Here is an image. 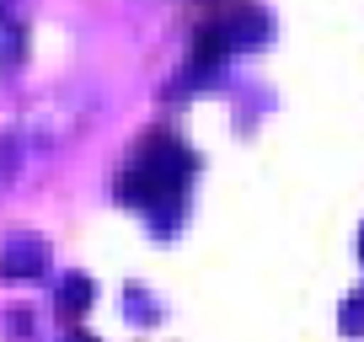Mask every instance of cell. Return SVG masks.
<instances>
[{"label":"cell","instance_id":"obj_1","mask_svg":"<svg viewBox=\"0 0 364 342\" xmlns=\"http://www.w3.org/2000/svg\"><path fill=\"white\" fill-rule=\"evenodd\" d=\"M198 177V155L177 134H145L118 171V198L139 214H177Z\"/></svg>","mask_w":364,"mask_h":342},{"label":"cell","instance_id":"obj_2","mask_svg":"<svg viewBox=\"0 0 364 342\" xmlns=\"http://www.w3.org/2000/svg\"><path fill=\"white\" fill-rule=\"evenodd\" d=\"M91 118H97V96L80 92V86H59V92L38 96V102L27 107L11 134H16V145H22V155H48V150H59V145L86 134Z\"/></svg>","mask_w":364,"mask_h":342},{"label":"cell","instance_id":"obj_3","mask_svg":"<svg viewBox=\"0 0 364 342\" xmlns=\"http://www.w3.org/2000/svg\"><path fill=\"white\" fill-rule=\"evenodd\" d=\"M54 251H48L43 236H6L0 241V278L6 284H33V278L48 273Z\"/></svg>","mask_w":364,"mask_h":342},{"label":"cell","instance_id":"obj_4","mask_svg":"<svg viewBox=\"0 0 364 342\" xmlns=\"http://www.w3.org/2000/svg\"><path fill=\"white\" fill-rule=\"evenodd\" d=\"M91 299H97V284H91L86 273H65L59 278V294H54V316L65 321V326H75L91 310Z\"/></svg>","mask_w":364,"mask_h":342},{"label":"cell","instance_id":"obj_5","mask_svg":"<svg viewBox=\"0 0 364 342\" xmlns=\"http://www.w3.org/2000/svg\"><path fill=\"white\" fill-rule=\"evenodd\" d=\"M220 38H225L230 48H257L262 38H268V22H262V11H252V6H236L230 16H220Z\"/></svg>","mask_w":364,"mask_h":342},{"label":"cell","instance_id":"obj_6","mask_svg":"<svg viewBox=\"0 0 364 342\" xmlns=\"http://www.w3.org/2000/svg\"><path fill=\"white\" fill-rule=\"evenodd\" d=\"M27 59V22L11 0H0V70H16Z\"/></svg>","mask_w":364,"mask_h":342},{"label":"cell","instance_id":"obj_7","mask_svg":"<svg viewBox=\"0 0 364 342\" xmlns=\"http://www.w3.org/2000/svg\"><path fill=\"white\" fill-rule=\"evenodd\" d=\"M22 145H16V134H11V128H6V134H0V187H6V182H11V177H16V171H22Z\"/></svg>","mask_w":364,"mask_h":342},{"label":"cell","instance_id":"obj_8","mask_svg":"<svg viewBox=\"0 0 364 342\" xmlns=\"http://www.w3.org/2000/svg\"><path fill=\"white\" fill-rule=\"evenodd\" d=\"M343 331H348V337H364V289H353L348 299H343Z\"/></svg>","mask_w":364,"mask_h":342},{"label":"cell","instance_id":"obj_9","mask_svg":"<svg viewBox=\"0 0 364 342\" xmlns=\"http://www.w3.org/2000/svg\"><path fill=\"white\" fill-rule=\"evenodd\" d=\"M65 342H97L91 331H65Z\"/></svg>","mask_w":364,"mask_h":342},{"label":"cell","instance_id":"obj_10","mask_svg":"<svg viewBox=\"0 0 364 342\" xmlns=\"http://www.w3.org/2000/svg\"><path fill=\"white\" fill-rule=\"evenodd\" d=\"M359 257H364V225H359Z\"/></svg>","mask_w":364,"mask_h":342}]
</instances>
